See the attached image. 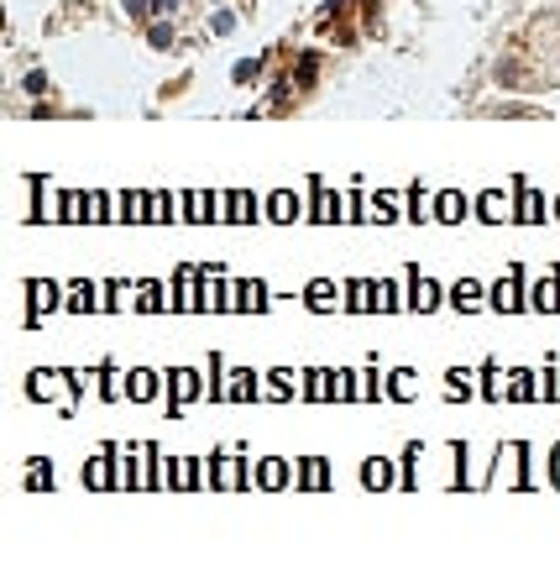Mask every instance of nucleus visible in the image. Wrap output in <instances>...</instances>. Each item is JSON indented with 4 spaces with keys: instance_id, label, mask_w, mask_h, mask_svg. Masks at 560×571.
Here are the masks:
<instances>
[{
    "instance_id": "nucleus-29",
    "label": "nucleus",
    "mask_w": 560,
    "mask_h": 571,
    "mask_svg": "<svg viewBox=\"0 0 560 571\" xmlns=\"http://www.w3.org/2000/svg\"><path fill=\"white\" fill-rule=\"evenodd\" d=\"M52 482V467H47V461H37V467H32V487H47Z\"/></svg>"
},
{
    "instance_id": "nucleus-33",
    "label": "nucleus",
    "mask_w": 560,
    "mask_h": 571,
    "mask_svg": "<svg viewBox=\"0 0 560 571\" xmlns=\"http://www.w3.org/2000/svg\"><path fill=\"white\" fill-rule=\"evenodd\" d=\"M555 487H560V451H555Z\"/></svg>"
},
{
    "instance_id": "nucleus-12",
    "label": "nucleus",
    "mask_w": 560,
    "mask_h": 571,
    "mask_svg": "<svg viewBox=\"0 0 560 571\" xmlns=\"http://www.w3.org/2000/svg\"><path fill=\"white\" fill-rule=\"evenodd\" d=\"M268 215H273V220H283V225H288L293 215H299V199H293L288 189H278V194L268 199Z\"/></svg>"
},
{
    "instance_id": "nucleus-32",
    "label": "nucleus",
    "mask_w": 560,
    "mask_h": 571,
    "mask_svg": "<svg viewBox=\"0 0 560 571\" xmlns=\"http://www.w3.org/2000/svg\"><path fill=\"white\" fill-rule=\"evenodd\" d=\"M126 11L131 16H147V0H126Z\"/></svg>"
},
{
    "instance_id": "nucleus-18",
    "label": "nucleus",
    "mask_w": 560,
    "mask_h": 571,
    "mask_svg": "<svg viewBox=\"0 0 560 571\" xmlns=\"http://www.w3.org/2000/svg\"><path fill=\"white\" fill-rule=\"evenodd\" d=\"M178 310H205V304H199V294H194V268L178 273Z\"/></svg>"
},
{
    "instance_id": "nucleus-20",
    "label": "nucleus",
    "mask_w": 560,
    "mask_h": 571,
    "mask_svg": "<svg viewBox=\"0 0 560 571\" xmlns=\"http://www.w3.org/2000/svg\"><path fill=\"white\" fill-rule=\"evenodd\" d=\"M476 215H482V220H503V215H508L503 194H498V189H492V194H482V199H476Z\"/></svg>"
},
{
    "instance_id": "nucleus-13",
    "label": "nucleus",
    "mask_w": 560,
    "mask_h": 571,
    "mask_svg": "<svg viewBox=\"0 0 560 571\" xmlns=\"http://www.w3.org/2000/svg\"><path fill=\"white\" fill-rule=\"evenodd\" d=\"M168 383H173V398H178V404H189V398L199 393V378L189 373V367H178V373H168Z\"/></svg>"
},
{
    "instance_id": "nucleus-24",
    "label": "nucleus",
    "mask_w": 560,
    "mask_h": 571,
    "mask_svg": "<svg viewBox=\"0 0 560 571\" xmlns=\"http://www.w3.org/2000/svg\"><path fill=\"white\" fill-rule=\"evenodd\" d=\"M257 472H262V487H283V482H288V467H283V461H262Z\"/></svg>"
},
{
    "instance_id": "nucleus-14",
    "label": "nucleus",
    "mask_w": 560,
    "mask_h": 571,
    "mask_svg": "<svg viewBox=\"0 0 560 571\" xmlns=\"http://www.w3.org/2000/svg\"><path fill=\"white\" fill-rule=\"evenodd\" d=\"M539 215H544V199L529 183H518V220H539Z\"/></svg>"
},
{
    "instance_id": "nucleus-1",
    "label": "nucleus",
    "mask_w": 560,
    "mask_h": 571,
    "mask_svg": "<svg viewBox=\"0 0 560 571\" xmlns=\"http://www.w3.org/2000/svg\"><path fill=\"white\" fill-rule=\"evenodd\" d=\"M529 310H560V268H550L529 294Z\"/></svg>"
},
{
    "instance_id": "nucleus-2",
    "label": "nucleus",
    "mask_w": 560,
    "mask_h": 571,
    "mask_svg": "<svg viewBox=\"0 0 560 571\" xmlns=\"http://www.w3.org/2000/svg\"><path fill=\"white\" fill-rule=\"evenodd\" d=\"M524 294H518V268H508V278H503L498 288H492V310H524Z\"/></svg>"
},
{
    "instance_id": "nucleus-25",
    "label": "nucleus",
    "mask_w": 560,
    "mask_h": 571,
    "mask_svg": "<svg viewBox=\"0 0 560 571\" xmlns=\"http://www.w3.org/2000/svg\"><path fill=\"white\" fill-rule=\"evenodd\" d=\"M377 310H404V288H398V283H377Z\"/></svg>"
},
{
    "instance_id": "nucleus-15",
    "label": "nucleus",
    "mask_w": 560,
    "mask_h": 571,
    "mask_svg": "<svg viewBox=\"0 0 560 571\" xmlns=\"http://www.w3.org/2000/svg\"><path fill=\"white\" fill-rule=\"evenodd\" d=\"M450 304H456V310H476V304H482V288H476L472 278H461V283L450 288Z\"/></svg>"
},
{
    "instance_id": "nucleus-17",
    "label": "nucleus",
    "mask_w": 560,
    "mask_h": 571,
    "mask_svg": "<svg viewBox=\"0 0 560 571\" xmlns=\"http://www.w3.org/2000/svg\"><path fill=\"white\" fill-rule=\"evenodd\" d=\"M63 383H69L63 373H37V378H32V398H58Z\"/></svg>"
},
{
    "instance_id": "nucleus-30",
    "label": "nucleus",
    "mask_w": 560,
    "mask_h": 571,
    "mask_svg": "<svg viewBox=\"0 0 560 571\" xmlns=\"http://www.w3.org/2000/svg\"><path fill=\"white\" fill-rule=\"evenodd\" d=\"M251 74H257V63H251V58H241V63H236V84H246Z\"/></svg>"
},
{
    "instance_id": "nucleus-7",
    "label": "nucleus",
    "mask_w": 560,
    "mask_h": 571,
    "mask_svg": "<svg viewBox=\"0 0 560 571\" xmlns=\"http://www.w3.org/2000/svg\"><path fill=\"white\" fill-rule=\"evenodd\" d=\"M26 294H32V310H37V315L58 310V283H47V278H37V283L26 288Z\"/></svg>"
},
{
    "instance_id": "nucleus-16",
    "label": "nucleus",
    "mask_w": 560,
    "mask_h": 571,
    "mask_svg": "<svg viewBox=\"0 0 560 571\" xmlns=\"http://www.w3.org/2000/svg\"><path fill=\"white\" fill-rule=\"evenodd\" d=\"M220 393H225V398H251V393H257V378H251V373H231Z\"/></svg>"
},
{
    "instance_id": "nucleus-11",
    "label": "nucleus",
    "mask_w": 560,
    "mask_h": 571,
    "mask_svg": "<svg viewBox=\"0 0 560 571\" xmlns=\"http://www.w3.org/2000/svg\"><path fill=\"white\" fill-rule=\"evenodd\" d=\"M341 210H345V205H341V199H336V194H330V189H325V183H314V220H336V215H341Z\"/></svg>"
},
{
    "instance_id": "nucleus-19",
    "label": "nucleus",
    "mask_w": 560,
    "mask_h": 571,
    "mask_svg": "<svg viewBox=\"0 0 560 571\" xmlns=\"http://www.w3.org/2000/svg\"><path fill=\"white\" fill-rule=\"evenodd\" d=\"M126 393H131V398H137V404H147V398H152V393H157V378H152V373H131V383H126Z\"/></svg>"
},
{
    "instance_id": "nucleus-4",
    "label": "nucleus",
    "mask_w": 560,
    "mask_h": 571,
    "mask_svg": "<svg viewBox=\"0 0 560 571\" xmlns=\"http://www.w3.org/2000/svg\"><path fill=\"white\" fill-rule=\"evenodd\" d=\"M408 310H440V283H435V278H414V288H408Z\"/></svg>"
},
{
    "instance_id": "nucleus-28",
    "label": "nucleus",
    "mask_w": 560,
    "mask_h": 571,
    "mask_svg": "<svg viewBox=\"0 0 560 571\" xmlns=\"http://www.w3.org/2000/svg\"><path fill=\"white\" fill-rule=\"evenodd\" d=\"M393 398H414V373H393Z\"/></svg>"
},
{
    "instance_id": "nucleus-23",
    "label": "nucleus",
    "mask_w": 560,
    "mask_h": 571,
    "mask_svg": "<svg viewBox=\"0 0 560 571\" xmlns=\"http://www.w3.org/2000/svg\"><path fill=\"white\" fill-rule=\"evenodd\" d=\"M137 310H163V283H142L137 288Z\"/></svg>"
},
{
    "instance_id": "nucleus-27",
    "label": "nucleus",
    "mask_w": 560,
    "mask_h": 571,
    "mask_svg": "<svg viewBox=\"0 0 560 571\" xmlns=\"http://www.w3.org/2000/svg\"><path fill=\"white\" fill-rule=\"evenodd\" d=\"M388 472H393L388 461H367V487H388V482H393Z\"/></svg>"
},
{
    "instance_id": "nucleus-31",
    "label": "nucleus",
    "mask_w": 560,
    "mask_h": 571,
    "mask_svg": "<svg viewBox=\"0 0 560 571\" xmlns=\"http://www.w3.org/2000/svg\"><path fill=\"white\" fill-rule=\"evenodd\" d=\"M89 220H105V194H89Z\"/></svg>"
},
{
    "instance_id": "nucleus-34",
    "label": "nucleus",
    "mask_w": 560,
    "mask_h": 571,
    "mask_svg": "<svg viewBox=\"0 0 560 571\" xmlns=\"http://www.w3.org/2000/svg\"><path fill=\"white\" fill-rule=\"evenodd\" d=\"M555 210H560V205H555Z\"/></svg>"
},
{
    "instance_id": "nucleus-9",
    "label": "nucleus",
    "mask_w": 560,
    "mask_h": 571,
    "mask_svg": "<svg viewBox=\"0 0 560 571\" xmlns=\"http://www.w3.org/2000/svg\"><path fill=\"white\" fill-rule=\"evenodd\" d=\"M345 299H351V304H345V310H377V304H372V299H377V283H367V278H356V283L345 288Z\"/></svg>"
},
{
    "instance_id": "nucleus-8",
    "label": "nucleus",
    "mask_w": 560,
    "mask_h": 571,
    "mask_svg": "<svg viewBox=\"0 0 560 571\" xmlns=\"http://www.w3.org/2000/svg\"><path fill=\"white\" fill-rule=\"evenodd\" d=\"M69 310H79V315H84V310H105V304H100V288H95V283H74V288H69Z\"/></svg>"
},
{
    "instance_id": "nucleus-5",
    "label": "nucleus",
    "mask_w": 560,
    "mask_h": 571,
    "mask_svg": "<svg viewBox=\"0 0 560 571\" xmlns=\"http://www.w3.org/2000/svg\"><path fill=\"white\" fill-rule=\"evenodd\" d=\"M236 310H268V283H236Z\"/></svg>"
},
{
    "instance_id": "nucleus-6",
    "label": "nucleus",
    "mask_w": 560,
    "mask_h": 571,
    "mask_svg": "<svg viewBox=\"0 0 560 571\" xmlns=\"http://www.w3.org/2000/svg\"><path fill=\"white\" fill-rule=\"evenodd\" d=\"M251 215H257V199H251L246 189L225 194V220H251Z\"/></svg>"
},
{
    "instance_id": "nucleus-21",
    "label": "nucleus",
    "mask_w": 560,
    "mask_h": 571,
    "mask_svg": "<svg viewBox=\"0 0 560 571\" xmlns=\"http://www.w3.org/2000/svg\"><path fill=\"white\" fill-rule=\"evenodd\" d=\"M456 215H466V199L461 194H440L435 199V220H456Z\"/></svg>"
},
{
    "instance_id": "nucleus-3",
    "label": "nucleus",
    "mask_w": 560,
    "mask_h": 571,
    "mask_svg": "<svg viewBox=\"0 0 560 571\" xmlns=\"http://www.w3.org/2000/svg\"><path fill=\"white\" fill-rule=\"evenodd\" d=\"M215 210H225V199H215V194H205V189H194V194H183V215H189V220H205V215H215Z\"/></svg>"
},
{
    "instance_id": "nucleus-22",
    "label": "nucleus",
    "mask_w": 560,
    "mask_h": 571,
    "mask_svg": "<svg viewBox=\"0 0 560 571\" xmlns=\"http://www.w3.org/2000/svg\"><path fill=\"white\" fill-rule=\"evenodd\" d=\"M173 210H178V199H168V194H147V220H168Z\"/></svg>"
},
{
    "instance_id": "nucleus-10",
    "label": "nucleus",
    "mask_w": 560,
    "mask_h": 571,
    "mask_svg": "<svg viewBox=\"0 0 560 571\" xmlns=\"http://www.w3.org/2000/svg\"><path fill=\"white\" fill-rule=\"evenodd\" d=\"M304 299H309V310H336V283H330V278H314Z\"/></svg>"
},
{
    "instance_id": "nucleus-26",
    "label": "nucleus",
    "mask_w": 560,
    "mask_h": 571,
    "mask_svg": "<svg viewBox=\"0 0 560 571\" xmlns=\"http://www.w3.org/2000/svg\"><path fill=\"white\" fill-rule=\"evenodd\" d=\"M121 215L126 220H147V194H126L121 199Z\"/></svg>"
}]
</instances>
